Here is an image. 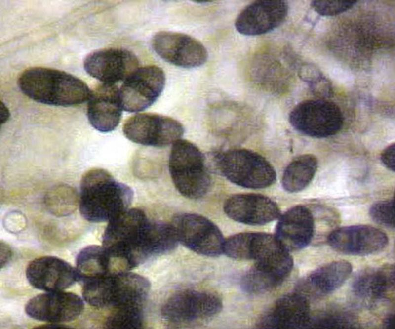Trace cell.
I'll return each instance as SVG.
<instances>
[{
	"label": "cell",
	"instance_id": "1",
	"mask_svg": "<svg viewBox=\"0 0 395 329\" xmlns=\"http://www.w3.org/2000/svg\"><path fill=\"white\" fill-rule=\"evenodd\" d=\"M133 197V192L128 185L116 180L104 169L93 168L81 179L79 212L89 222L109 221L128 209Z\"/></svg>",
	"mask_w": 395,
	"mask_h": 329
},
{
	"label": "cell",
	"instance_id": "2",
	"mask_svg": "<svg viewBox=\"0 0 395 329\" xmlns=\"http://www.w3.org/2000/svg\"><path fill=\"white\" fill-rule=\"evenodd\" d=\"M18 85L21 91L32 100L58 106L82 104L89 100L92 91L79 78L46 67L26 70L19 76Z\"/></svg>",
	"mask_w": 395,
	"mask_h": 329
},
{
	"label": "cell",
	"instance_id": "3",
	"mask_svg": "<svg viewBox=\"0 0 395 329\" xmlns=\"http://www.w3.org/2000/svg\"><path fill=\"white\" fill-rule=\"evenodd\" d=\"M150 288L148 280L140 275L114 271L83 282L82 296L89 305L98 308L142 307Z\"/></svg>",
	"mask_w": 395,
	"mask_h": 329
},
{
	"label": "cell",
	"instance_id": "4",
	"mask_svg": "<svg viewBox=\"0 0 395 329\" xmlns=\"http://www.w3.org/2000/svg\"><path fill=\"white\" fill-rule=\"evenodd\" d=\"M223 252L238 260H252L253 267L286 279L293 265V259L275 236L262 232L236 234L225 241Z\"/></svg>",
	"mask_w": 395,
	"mask_h": 329
},
{
	"label": "cell",
	"instance_id": "5",
	"mask_svg": "<svg viewBox=\"0 0 395 329\" xmlns=\"http://www.w3.org/2000/svg\"><path fill=\"white\" fill-rule=\"evenodd\" d=\"M169 170L173 183L183 196L197 199L204 196L211 184L205 158L192 142L179 139L172 147Z\"/></svg>",
	"mask_w": 395,
	"mask_h": 329
},
{
	"label": "cell",
	"instance_id": "6",
	"mask_svg": "<svg viewBox=\"0 0 395 329\" xmlns=\"http://www.w3.org/2000/svg\"><path fill=\"white\" fill-rule=\"evenodd\" d=\"M149 219L141 209H127L109 221L102 237V246L111 258L126 270L134 267L140 240Z\"/></svg>",
	"mask_w": 395,
	"mask_h": 329
},
{
	"label": "cell",
	"instance_id": "7",
	"mask_svg": "<svg viewBox=\"0 0 395 329\" xmlns=\"http://www.w3.org/2000/svg\"><path fill=\"white\" fill-rule=\"evenodd\" d=\"M216 163L225 178L243 187L265 188L276 180V172L271 164L261 155L249 149L224 151L218 155Z\"/></svg>",
	"mask_w": 395,
	"mask_h": 329
},
{
	"label": "cell",
	"instance_id": "8",
	"mask_svg": "<svg viewBox=\"0 0 395 329\" xmlns=\"http://www.w3.org/2000/svg\"><path fill=\"white\" fill-rule=\"evenodd\" d=\"M289 121L299 133L322 138L337 133L343 126L344 118L335 103L324 99H309L300 102L293 108Z\"/></svg>",
	"mask_w": 395,
	"mask_h": 329
},
{
	"label": "cell",
	"instance_id": "9",
	"mask_svg": "<svg viewBox=\"0 0 395 329\" xmlns=\"http://www.w3.org/2000/svg\"><path fill=\"white\" fill-rule=\"evenodd\" d=\"M222 308V302L215 294L185 290L168 298L161 311L164 321L179 327L206 321L218 314Z\"/></svg>",
	"mask_w": 395,
	"mask_h": 329
},
{
	"label": "cell",
	"instance_id": "10",
	"mask_svg": "<svg viewBox=\"0 0 395 329\" xmlns=\"http://www.w3.org/2000/svg\"><path fill=\"white\" fill-rule=\"evenodd\" d=\"M171 224L178 242L194 252L210 257L223 252V235L207 218L196 213H178L174 216Z\"/></svg>",
	"mask_w": 395,
	"mask_h": 329
},
{
	"label": "cell",
	"instance_id": "11",
	"mask_svg": "<svg viewBox=\"0 0 395 329\" xmlns=\"http://www.w3.org/2000/svg\"><path fill=\"white\" fill-rule=\"evenodd\" d=\"M124 136L135 143L161 147L174 143L184 133L177 120L166 116L149 113L135 114L124 123Z\"/></svg>",
	"mask_w": 395,
	"mask_h": 329
},
{
	"label": "cell",
	"instance_id": "12",
	"mask_svg": "<svg viewBox=\"0 0 395 329\" xmlns=\"http://www.w3.org/2000/svg\"><path fill=\"white\" fill-rule=\"evenodd\" d=\"M165 83V73L160 67L137 68L125 78L119 89L123 109L137 112L148 108L159 97Z\"/></svg>",
	"mask_w": 395,
	"mask_h": 329
},
{
	"label": "cell",
	"instance_id": "13",
	"mask_svg": "<svg viewBox=\"0 0 395 329\" xmlns=\"http://www.w3.org/2000/svg\"><path fill=\"white\" fill-rule=\"evenodd\" d=\"M152 45L164 60L182 68L199 67L208 59L207 49L201 42L181 33L158 32L153 37Z\"/></svg>",
	"mask_w": 395,
	"mask_h": 329
},
{
	"label": "cell",
	"instance_id": "14",
	"mask_svg": "<svg viewBox=\"0 0 395 329\" xmlns=\"http://www.w3.org/2000/svg\"><path fill=\"white\" fill-rule=\"evenodd\" d=\"M138 65L135 54L123 48L94 51L86 56L83 62L84 68L90 76L107 84L123 81L138 68Z\"/></svg>",
	"mask_w": 395,
	"mask_h": 329
},
{
	"label": "cell",
	"instance_id": "15",
	"mask_svg": "<svg viewBox=\"0 0 395 329\" xmlns=\"http://www.w3.org/2000/svg\"><path fill=\"white\" fill-rule=\"evenodd\" d=\"M84 303L78 295L63 291L47 292L30 299L25 306L27 315L34 319L60 323L73 321L82 313Z\"/></svg>",
	"mask_w": 395,
	"mask_h": 329
},
{
	"label": "cell",
	"instance_id": "16",
	"mask_svg": "<svg viewBox=\"0 0 395 329\" xmlns=\"http://www.w3.org/2000/svg\"><path fill=\"white\" fill-rule=\"evenodd\" d=\"M288 6L283 0H260L245 7L237 16L235 26L240 34L257 36L268 33L285 20Z\"/></svg>",
	"mask_w": 395,
	"mask_h": 329
},
{
	"label": "cell",
	"instance_id": "17",
	"mask_svg": "<svg viewBox=\"0 0 395 329\" xmlns=\"http://www.w3.org/2000/svg\"><path fill=\"white\" fill-rule=\"evenodd\" d=\"M329 245L341 253L353 255H367L378 252L388 243L387 235L374 227L358 225L343 227L328 236Z\"/></svg>",
	"mask_w": 395,
	"mask_h": 329
},
{
	"label": "cell",
	"instance_id": "18",
	"mask_svg": "<svg viewBox=\"0 0 395 329\" xmlns=\"http://www.w3.org/2000/svg\"><path fill=\"white\" fill-rule=\"evenodd\" d=\"M26 275L31 286L46 292L63 291L79 281L76 268L52 256L32 261L27 267Z\"/></svg>",
	"mask_w": 395,
	"mask_h": 329
},
{
	"label": "cell",
	"instance_id": "19",
	"mask_svg": "<svg viewBox=\"0 0 395 329\" xmlns=\"http://www.w3.org/2000/svg\"><path fill=\"white\" fill-rule=\"evenodd\" d=\"M224 210L231 219L251 225L265 224L280 214L278 206L273 200L258 194L233 195L225 201Z\"/></svg>",
	"mask_w": 395,
	"mask_h": 329
},
{
	"label": "cell",
	"instance_id": "20",
	"mask_svg": "<svg viewBox=\"0 0 395 329\" xmlns=\"http://www.w3.org/2000/svg\"><path fill=\"white\" fill-rule=\"evenodd\" d=\"M122 109L118 87L102 83L91 91L87 107L88 119L98 131L110 132L119 124Z\"/></svg>",
	"mask_w": 395,
	"mask_h": 329
},
{
	"label": "cell",
	"instance_id": "21",
	"mask_svg": "<svg viewBox=\"0 0 395 329\" xmlns=\"http://www.w3.org/2000/svg\"><path fill=\"white\" fill-rule=\"evenodd\" d=\"M311 321L310 306L306 297L290 293L279 298L260 319L258 327L264 329H302Z\"/></svg>",
	"mask_w": 395,
	"mask_h": 329
},
{
	"label": "cell",
	"instance_id": "22",
	"mask_svg": "<svg viewBox=\"0 0 395 329\" xmlns=\"http://www.w3.org/2000/svg\"><path fill=\"white\" fill-rule=\"evenodd\" d=\"M314 224L311 211L304 206H296L280 217L276 226L275 237L289 251L298 250L311 242Z\"/></svg>",
	"mask_w": 395,
	"mask_h": 329
},
{
	"label": "cell",
	"instance_id": "23",
	"mask_svg": "<svg viewBox=\"0 0 395 329\" xmlns=\"http://www.w3.org/2000/svg\"><path fill=\"white\" fill-rule=\"evenodd\" d=\"M395 287V268L386 265L366 269L355 279L353 288L359 297L369 301L387 298Z\"/></svg>",
	"mask_w": 395,
	"mask_h": 329
},
{
	"label": "cell",
	"instance_id": "24",
	"mask_svg": "<svg viewBox=\"0 0 395 329\" xmlns=\"http://www.w3.org/2000/svg\"><path fill=\"white\" fill-rule=\"evenodd\" d=\"M111 266V258L102 246H88L76 258V269L79 281L82 282L107 274Z\"/></svg>",
	"mask_w": 395,
	"mask_h": 329
},
{
	"label": "cell",
	"instance_id": "25",
	"mask_svg": "<svg viewBox=\"0 0 395 329\" xmlns=\"http://www.w3.org/2000/svg\"><path fill=\"white\" fill-rule=\"evenodd\" d=\"M318 161L311 154L300 155L285 169L282 178L283 188L287 192H298L306 188L314 178Z\"/></svg>",
	"mask_w": 395,
	"mask_h": 329
},
{
	"label": "cell",
	"instance_id": "26",
	"mask_svg": "<svg viewBox=\"0 0 395 329\" xmlns=\"http://www.w3.org/2000/svg\"><path fill=\"white\" fill-rule=\"evenodd\" d=\"M351 264L341 260L331 262L313 271L308 277L310 287L321 293H328L341 287L350 276Z\"/></svg>",
	"mask_w": 395,
	"mask_h": 329
},
{
	"label": "cell",
	"instance_id": "27",
	"mask_svg": "<svg viewBox=\"0 0 395 329\" xmlns=\"http://www.w3.org/2000/svg\"><path fill=\"white\" fill-rule=\"evenodd\" d=\"M142 307H128L115 309L105 322L109 329H136L143 327Z\"/></svg>",
	"mask_w": 395,
	"mask_h": 329
},
{
	"label": "cell",
	"instance_id": "28",
	"mask_svg": "<svg viewBox=\"0 0 395 329\" xmlns=\"http://www.w3.org/2000/svg\"><path fill=\"white\" fill-rule=\"evenodd\" d=\"M371 218L376 223L390 228L395 227L394 200L381 201L373 204L369 209Z\"/></svg>",
	"mask_w": 395,
	"mask_h": 329
},
{
	"label": "cell",
	"instance_id": "29",
	"mask_svg": "<svg viewBox=\"0 0 395 329\" xmlns=\"http://www.w3.org/2000/svg\"><path fill=\"white\" fill-rule=\"evenodd\" d=\"M356 0H312L311 6L320 15L334 16L351 9Z\"/></svg>",
	"mask_w": 395,
	"mask_h": 329
},
{
	"label": "cell",
	"instance_id": "30",
	"mask_svg": "<svg viewBox=\"0 0 395 329\" xmlns=\"http://www.w3.org/2000/svg\"><path fill=\"white\" fill-rule=\"evenodd\" d=\"M349 319L341 316H327L310 321L309 327L323 328H341L353 327Z\"/></svg>",
	"mask_w": 395,
	"mask_h": 329
},
{
	"label": "cell",
	"instance_id": "31",
	"mask_svg": "<svg viewBox=\"0 0 395 329\" xmlns=\"http://www.w3.org/2000/svg\"><path fill=\"white\" fill-rule=\"evenodd\" d=\"M381 160L386 168L395 171V144L394 143L390 145L383 151L381 156Z\"/></svg>",
	"mask_w": 395,
	"mask_h": 329
},
{
	"label": "cell",
	"instance_id": "32",
	"mask_svg": "<svg viewBox=\"0 0 395 329\" xmlns=\"http://www.w3.org/2000/svg\"><path fill=\"white\" fill-rule=\"evenodd\" d=\"M36 329H68V326L56 323H49L36 328Z\"/></svg>",
	"mask_w": 395,
	"mask_h": 329
},
{
	"label": "cell",
	"instance_id": "33",
	"mask_svg": "<svg viewBox=\"0 0 395 329\" xmlns=\"http://www.w3.org/2000/svg\"><path fill=\"white\" fill-rule=\"evenodd\" d=\"M0 109L1 121L3 123L8 119L9 112L7 107L2 102H1Z\"/></svg>",
	"mask_w": 395,
	"mask_h": 329
},
{
	"label": "cell",
	"instance_id": "34",
	"mask_svg": "<svg viewBox=\"0 0 395 329\" xmlns=\"http://www.w3.org/2000/svg\"><path fill=\"white\" fill-rule=\"evenodd\" d=\"M4 257L1 258V268L4 266L8 262L11 256V251L8 248L6 245L4 244Z\"/></svg>",
	"mask_w": 395,
	"mask_h": 329
},
{
	"label": "cell",
	"instance_id": "35",
	"mask_svg": "<svg viewBox=\"0 0 395 329\" xmlns=\"http://www.w3.org/2000/svg\"><path fill=\"white\" fill-rule=\"evenodd\" d=\"M385 326L387 328L392 329L394 327V317L393 316L388 317L385 321Z\"/></svg>",
	"mask_w": 395,
	"mask_h": 329
}]
</instances>
